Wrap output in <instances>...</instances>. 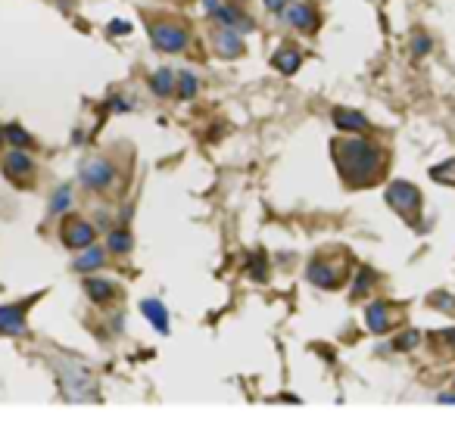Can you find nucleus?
<instances>
[{"label": "nucleus", "mask_w": 455, "mask_h": 423, "mask_svg": "<svg viewBox=\"0 0 455 423\" xmlns=\"http://www.w3.org/2000/svg\"><path fill=\"white\" fill-rule=\"evenodd\" d=\"M331 146L337 168L349 187H371L381 178L383 156L378 144H368L362 137H337Z\"/></svg>", "instance_id": "nucleus-1"}, {"label": "nucleus", "mask_w": 455, "mask_h": 423, "mask_svg": "<svg viewBox=\"0 0 455 423\" xmlns=\"http://www.w3.org/2000/svg\"><path fill=\"white\" fill-rule=\"evenodd\" d=\"M387 202L403 221H409L415 231H421V190L409 181H393L387 187Z\"/></svg>", "instance_id": "nucleus-2"}, {"label": "nucleus", "mask_w": 455, "mask_h": 423, "mask_svg": "<svg viewBox=\"0 0 455 423\" xmlns=\"http://www.w3.org/2000/svg\"><path fill=\"white\" fill-rule=\"evenodd\" d=\"M150 41L162 53H181L191 37H187V28L181 22H156V25H150Z\"/></svg>", "instance_id": "nucleus-3"}, {"label": "nucleus", "mask_w": 455, "mask_h": 423, "mask_svg": "<svg viewBox=\"0 0 455 423\" xmlns=\"http://www.w3.org/2000/svg\"><path fill=\"white\" fill-rule=\"evenodd\" d=\"M343 271H347L343 265H334V262H327V255H318V258H312L309 262L305 277H309L315 286H321V289H337L343 284V277H347Z\"/></svg>", "instance_id": "nucleus-4"}, {"label": "nucleus", "mask_w": 455, "mask_h": 423, "mask_svg": "<svg viewBox=\"0 0 455 423\" xmlns=\"http://www.w3.org/2000/svg\"><path fill=\"white\" fill-rule=\"evenodd\" d=\"M78 181H82L88 190H106L109 184L116 181V168L109 159H88L82 166V171H78Z\"/></svg>", "instance_id": "nucleus-5"}, {"label": "nucleus", "mask_w": 455, "mask_h": 423, "mask_svg": "<svg viewBox=\"0 0 455 423\" xmlns=\"http://www.w3.org/2000/svg\"><path fill=\"white\" fill-rule=\"evenodd\" d=\"M60 237L69 249H84L94 243V227L88 221H82V218H66L60 227Z\"/></svg>", "instance_id": "nucleus-6"}, {"label": "nucleus", "mask_w": 455, "mask_h": 423, "mask_svg": "<svg viewBox=\"0 0 455 423\" xmlns=\"http://www.w3.org/2000/svg\"><path fill=\"white\" fill-rule=\"evenodd\" d=\"M4 171H6V178L16 184H26L31 181V171H35V162H31V156L26 150H13L6 153V159H4Z\"/></svg>", "instance_id": "nucleus-7"}, {"label": "nucleus", "mask_w": 455, "mask_h": 423, "mask_svg": "<svg viewBox=\"0 0 455 423\" xmlns=\"http://www.w3.org/2000/svg\"><path fill=\"white\" fill-rule=\"evenodd\" d=\"M213 19L218 22V25H225V28L240 31V35H249V31L256 28V22L249 19V16H243L234 4H222V6H218V10L213 13Z\"/></svg>", "instance_id": "nucleus-8"}, {"label": "nucleus", "mask_w": 455, "mask_h": 423, "mask_svg": "<svg viewBox=\"0 0 455 423\" xmlns=\"http://www.w3.org/2000/svg\"><path fill=\"white\" fill-rule=\"evenodd\" d=\"M365 324H368V330H371V333H387L390 327L396 324V320H393V305L381 302V299L371 302L365 308Z\"/></svg>", "instance_id": "nucleus-9"}, {"label": "nucleus", "mask_w": 455, "mask_h": 423, "mask_svg": "<svg viewBox=\"0 0 455 423\" xmlns=\"http://www.w3.org/2000/svg\"><path fill=\"white\" fill-rule=\"evenodd\" d=\"M0 333H4V336L26 333V302H19V305H0Z\"/></svg>", "instance_id": "nucleus-10"}, {"label": "nucleus", "mask_w": 455, "mask_h": 423, "mask_svg": "<svg viewBox=\"0 0 455 423\" xmlns=\"http://www.w3.org/2000/svg\"><path fill=\"white\" fill-rule=\"evenodd\" d=\"M213 47L222 57H243V35L240 31H234V28H215V35H213Z\"/></svg>", "instance_id": "nucleus-11"}, {"label": "nucleus", "mask_w": 455, "mask_h": 423, "mask_svg": "<svg viewBox=\"0 0 455 423\" xmlns=\"http://www.w3.org/2000/svg\"><path fill=\"white\" fill-rule=\"evenodd\" d=\"M331 122L337 124L340 131H347V134H362V131H368V119L362 112H352V109L347 106H337L331 112Z\"/></svg>", "instance_id": "nucleus-12"}, {"label": "nucleus", "mask_w": 455, "mask_h": 423, "mask_svg": "<svg viewBox=\"0 0 455 423\" xmlns=\"http://www.w3.org/2000/svg\"><path fill=\"white\" fill-rule=\"evenodd\" d=\"M287 22L300 31H315L318 28V13H315V6H309L300 0V4L287 6Z\"/></svg>", "instance_id": "nucleus-13"}, {"label": "nucleus", "mask_w": 455, "mask_h": 423, "mask_svg": "<svg viewBox=\"0 0 455 423\" xmlns=\"http://www.w3.org/2000/svg\"><path fill=\"white\" fill-rule=\"evenodd\" d=\"M271 66L278 69L281 75H296V69L303 66V50H300V47H293V44H284L271 57Z\"/></svg>", "instance_id": "nucleus-14"}, {"label": "nucleus", "mask_w": 455, "mask_h": 423, "mask_svg": "<svg viewBox=\"0 0 455 423\" xmlns=\"http://www.w3.org/2000/svg\"><path fill=\"white\" fill-rule=\"evenodd\" d=\"M140 311H144V318L150 320L159 333H169V311H166V305H162L159 299H144L140 302Z\"/></svg>", "instance_id": "nucleus-15"}, {"label": "nucleus", "mask_w": 455, "mask_h": 423, "mask_svg": "<svg viewBox=\"0 0 455 423\" xmlns=\"http://www.w3.org/2000/svg\"><path fill=\"white\" fill-rule=\"evenodd\" d=\"M84 293H88L91 302L103 305V302H109L116 296V286L109 284V280H103V277H88L84 280Z\"/></svg>", "instance_id": "nucleus-16"}, {"label": "nucleus", "mask_w": 455, "mask_h": 423, "mask_svg": "<svg viewBox=\"0 0 455 423\" xmlns=\"http://www.w3.org/2000/svg\"><path fill=\"white\" fill-rule=\"evenodd\" d=\"M103 262H106V253L91 243V246H84L82 255L75 258V271H82V274L84 271H97V268H103Z\"/></svg>", "instance_id": "nucleus-17"}, {"label": "nucleus", "mask_w": 455, "mask_h": 423, "mask_svg": "<svg viewBox=\"0 0 455 423\" xmlns=\"http://www.w3.org/2000/svg\"><path fill=\"white\" fill-rule=\"evenodd\" d=\"M150 91L156 97H172L175 93V72L172 69H159V72L150 75Z\"/></svg>", "instance_id": "nucleus-18"}, {"label": "nucleus", "mask_w": 455, "mask_h": 423, "mask_svg": "<svg viewBox=\"0 0 455 423\" xmlns=\"http://www.w3.org/2000/svg\"><path fill=\"white\" fill-rule=\"evenodd\" d=\"M197 91H200V81H197V75H193V72H178L175 75L178 100H193V97H197Z\"/></svg>", "instance_id": "nucleus-19"}, {"label": "nucleus", "mask_w": 455, "mask_h": 423, "mask_svg": "<svg viewBox=\"0 0 455 423\" xmlns=\"http://www.w3.org/2000/svg\"><path fill=\"white\" fill-rule=\"evenodd\" d=\"M131 246H135V240H131L128 231H109V237H106V249H109V253L125 255Z\"/></svg>", "instance_id": "nucleus-20"}, {"label": "nucleus", "mask_w": 455, "mask_h": 423, "mask_svg": "<svg viewBox=\"0 0 455 423\" xmlns=\"http://www.w3.org/2000/svg\"><path fill=\"white\" fill-rule=\"evenodd\" d=\"M4 137H6V144H10V146H16V150H26V146H31L28 131L19 128V124H6V128H4Z\"/></svg>", "instance_id": "nucleus-21"}, {"label": "nucleus", "mask_w": 455, "mask_h": 423, "mask_svg": "<svg viewBox=\"0 0 455 423\" xmlns=\"http://www.w3.org/2000/svg\"><path fill=\"white\" fill-rule=\"evenodd\" d=\"M69 206H72V187L62 184L60 190L53 193V199H50V215H62Z\"/></svg>", "instance_id": "nucleus-22"}, {"label": "nucleus", "mask_w": 455, "mask_h": 423, "mask_svg": "<svg viewBox=\"0 0 455 423\" xmlns=\"http://www.w3.org/2000/svg\"><path fill=\"white\" fill-rule=\"evenodd\" d=\"M430 178H434L437 184H452L455 187V159L434 166V168H430Z\"/></svg>", "instance_id": "nucleus-23"}, {"label": "nucleus", "mask_w": 455, "mask_h": 423, "mask_svg": "<svg viewBox=\"0 0 455 423\" xmlns=\"http://www.w3.org/2000/svg\"><path fill=\"white\" fill-rule=\"evenodd\" d=\"M374 280H378V274H374L371 268H362V271L356 274V284H352V296H356V299H359V296H365L368 289H371Z\"/></svg>", "instance_id": "nucleus-24"}, {"label": "nucleus", "mask_w": 455, "mask_h": 423, "mask_svg": "<svg viewBox=\"0 0 455 423\" xmlns=\"http://www.w3.org/2000/svg\"><path fill=\"white\" fill-rule=\"evenodd\" d=\"M430 342H434L437 349H443L446 355H455V327H449V330H440L430 336Z\"/></svg>", "instance_id": "nucleus-25"}, {"label": "nucleus", "mask_w": 455, "mask_h": 423, "mask_svg": "<svg viewBox=\"0 0 455 423\" xmlns=\"http://www.w3.org/2000/svg\"><path fill=\"white\" fill-rule=\"evenodd\" d=\"M421 346V333L418 330H405V333H399L396 336V342H393V349L396 352H412V349H418Z\"/></svg>", "instance_id": "nucleus-26"}, {"label": "nucleus", "mask_w": 455, "mask_h": 423, "mask_svg": "<svg viewBox=\"0 0 455 423\" xmlns=\"http://www.w3.org/2000/svg\"><path fill=\"white\" fill-rule=\"evenodd\" d=\"M430 47H434V44H430L427 35H415V41H412V53H415V57H427Z\"/></svg>", "instance_id": "nucleus-27"}, {"label": "nucleus", "mask_w": 455, "mask_h": 423, "mask_svg": "<svg viewBox=\"0 0 455 423\" xmlns=\"http://www.w3.org/2000/svg\"><path fill=\"white\" fill-rule=\"evenodd\" d=\"M249 277L265 280V258H262V253H256V262H249Z\"/></svg>", "instance_id": "nucleus-28"}, {"label": "nucleus", "mask_w": 455, "mask_h": 423, "mask_svg": "<svg viewBox=\"0 0 455 423\" xmlns=\"http://www.w3.org/2000/svg\"><path fill=\"white\" fill-rule=\"evenodd\" d=\"M109 35H131V22L113 19V22H109Z\"/></svg>", "instance_id": "nucleus-29"}, {"label": "nucleus", "mask_w": 455, "mask_h": 423, "mask_svg": "<svg viewBox=\"0 0 455 423\" xmlns=\"http://www.w3.org/2000/svg\"><path fill=\"white\" fill-rule=\"evenodd\" d=\"M430 305H434V308H440V311H455V302H449V296H434Z\"/></svg>", "instance_id": "nucleus-30"}, {"label": "nucleus", "mask_w": 455, "mask_h": 423, "mask_svg": "<svg viewBox=\"0 0 455 423\" xmlns=\"http://www.w3.org/2000/svg\"><path fill=\"white\" fill-rule=\"evenodd\" d=\"M265 6H269L271 13H284L287 10V0H265Z\"/></svg>", "instance_id": "nucleus-31"}, {"label": "nucleus", "mask_w": 455, "mask_h": 423, "mask_svg": "<svg viewBox=\"0 0 455 423\" xmlns=\"http://www.w3.org/2000/svg\"><path fill=\"white\" fill-rule=\"evenodd\" d=\"M113 109H116V112H125V109H131V100H125V97H116Z\"/></svg>", "instance_id": "nucleus-32"}, {"label": "nucleus", "mask_w": 455, "mask_h": 423, "mask_svg": "<svg viewBox=\"0 0 455 423\" xmlns=\"http://www.w3.org/2000/svg\"><path fill=\"white\" fill-rule=\"evenodd\" d=\"M218 6H222V0H203V10H206L209 16H213V13L218 10Z\"/></svg>", "instance_id": "nucleus-33"}, {"label": "nucleus", "mask_w": 455, "mask_h": 423, "mask_svg": "<svg viewBox=\"0 0 455 423\" xmlns=\"http://www.w3.org/2000/svg\"><path fill=\"white\" fill-rule=\"evenodd\" d=\"M437 402L440 405H455V393H440L437 395Z\"/></svg>", "instance_id": "nucleus-34"}, {"label": "nucleus", "mask_w": 455, "mask_h": 423, "mask_svg": "<svg viewBox=\"0 0 455 423\" xmlns=\"http://www.w3.org/2000/svg\"><path fill=\"white\" fill-rule=\"evenodd\" d=\"M4 140H6V137H4V128H0V146H4Z\"/></svg>", "instance_id": "nucleus-35"}]
</instances>
